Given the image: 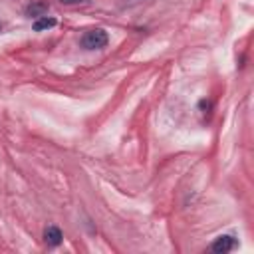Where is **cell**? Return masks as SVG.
Masks as SVG:
<instances>
[{"instance_id": "5", "label": "cell", "mask_w": 254, "mask_h": 254, "mask_svg": "<svg viewBox=\"0 0 254 254\" xmlns=\"http://www.w3.org/2000/svg\"><path fill=\"white\" fill-rule=\"evenodd\" d=\"M54 26H56V18H48V16H42L34 22L36 32H42V30H48V28H54Z\"/></svg>"}, {"instance_id": "2", "label": "cell", "mask_w": 254, "mask_h": 254, "mask_svg": "<svg viewBox=\"0 0 254 254\" xmlns=\"http://www.w3.org/2000/svg\"><path fill=\"white\" fill-rule=\"evenodd\" d=\"M236 246H238V242H236V238H234V236H230V234H222V236H218V238L212 242L210 250H212V252H216V254H224V252L234 250Z\"/></svg>"}, {"instance_id": "7", "label": "cell", "mask_w": 254, "mask_h": 254, "mask_svg": "<svg viewBox=\"0 0 254 254\" xmlns=\"http://www.w3.org/2000/svg\"><path fill=\"white\" fill-rule=\"evenodd\" d=\"M0 30H2V26H0Z\"/></svg>"}, {"instance_id": "3", "label": "cell", "mask_w": 254, "mask_h": 254, "mask_svg": "<svg viewBox=\"0 0 254 254\" xmlns=\"http://www.w3.org/2000/svg\"><path fill=\"white\" fill-rule=\"evenodd\" d=\"M62 230L58 228V226H48L46 230H44V240H46V244L48 246H58L60 242H62Z\"/></svg>"}, {"instance_id": "1", "label": "cell", "mask_w": 254, "mask_h": 254, "mask_svg": "<svg viewBox=\"0 0 254 254\" xmlns=\"http://www.w3.org/2000/svg\"><path fill=\"white\" fill-rule=\"evenodd\" d=\"M107 42H109V36H107V32L101 30V28L89 30V32H85V34L81 36V46H83L85 50H101V48L107 46Z\"/></svg>"}, {"instance_id": "6", "label": "cell", "mask_w": 254, "mask_h": 254, "mask_svg": "<svg viewBox=\"0 0 254 254\" xmlns=\"http://www.w3.org/2000/svg\"><path fill=\"white\" fill-rule=\"evenodd\" d=\"M62 4H79V2H83V0H60Z\"/></svg>"}, {"instance_id": "4", "label": "cell", "mask_w": 254, "mask_h": 254, "mask_svg": "<svg viewBox=\"0 0 254 254\" xmlns=\"http://www.w3.org/2000/svg\"><path fill=\"white\" fill-rule=\"evenodd\" d=\"M48 12V4L46 2H34V4H30L28 8H26V14L32 18H42L44 14Z\"/></svg>"}]
</instances>
